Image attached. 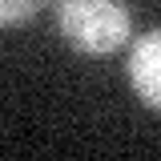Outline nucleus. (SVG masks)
<instances>
[{
    "mask_svg": "<svg viewBox=\"0 0 161 161\" xmlns=\"http://www.w3.org/2000/svg\"><path fill=\"white\" fill-rule=\"evenodd\" d=\"M129 85L145 105L161 109V28H149L129 48Z\"/></svg>",
    "mask_w": 161,
    "mask_h": 161,
    "instance_id": "nucleus-2",
    "label": "nucleus"
},
{
    "mask_svg": "<svg viewBox=\"0 0 161 161\" xmlns=\"http://www.w3.org/2000/svg\"><path fill=\"white\" fill-rule=\"evenodd\" d=\"M57 32L85 57H109L133 32L125 0H57Z\"/></svg>",
    "mask_w": 161,
    "mask_h": 161,
    "instance_id": "nucleus-1",
    "label": "nucleus"
},
{
    "mask_svg": "<svg viewBox=\"0 0 161 161\" xmlns=\"http://www.w3.org/2000/svg\"><path fill=\"white\" fill-rule=\"evenodd\" d=\"M44 4H48V0H0V28L32 20L40 8H44Z\"/></svg>",
    "mask_w": 161,
    "mask_h": 161,
    "instance_id": "nucleus-3",
    "label": "nucleus"
}]
</instances>
